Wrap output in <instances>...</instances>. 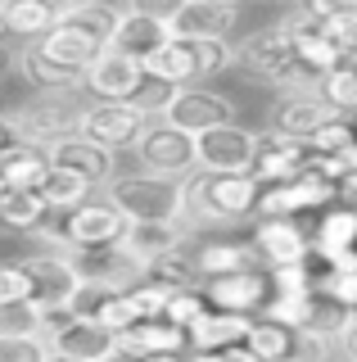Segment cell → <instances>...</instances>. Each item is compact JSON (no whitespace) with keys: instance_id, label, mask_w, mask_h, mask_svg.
I'll return each instance as SVG.
<instances>
[{"instance_id":"cell-18","label":"cell","mask_w":357,"mask_h":362,"mask_svg":"<svg viewBox=\"0 0 357 362\" xmlns=\"http://www.w3.org/2000/svg\"><path fill=\"white\" fill-rule=\"evenodd\" d=\"M186 240H190V226L186 222H131L127 235H122V249L150 267L159 258L176 254V249H186Z\"/></svg>"},{"instance_id":"cell-54","label":"cell","mask_w":357,"mask_h":362,"mask_svg":"<svg viewBox=\"0 0 357 362\" xmlns=\"http://www.w3.org/2000/svg\"><path fill=\"white\" fill-rule=\"evenodd\" d=\"M0 68H5V50H0Z\"/></svg>"},{"instance_id":"cell-9","label":"cell","mask_w":357,"mask_h":362,"mask_svg":"<svg viewBox=\"0 0 357 362\" xmlns=\"http://www.w3.org/2000/svg\"><path fill=\"white\" fill-rule=\"evenodd\" d=\"M136 158L145 173L159 177H190L199 168V136L172 127V122H150V132L140 136Z\"/></svg>"},{"instance_id":"cell-35","label":"cell","mask_w":357,"mask_h":362,"mask_svg":"<svg viewBox=\"0 0 357 362\" xmlns=\"http://www.w3.org/2000/svg\"><path fill=\"white\" fill-rule=\"evenodd\" d=\"M244 344L258 349L262 362H289V354L298 349V331L294 326H281V322H267V317H253Z\"/></svg>"},{"instance_id":"cell-20","label":"cell","mask_w":357,"mask_h":362,"mask_svg":"<svg viewBox=\"0 0 357 362\" xmlns=\"http://www.w3.org/2000/svg\"><path fill=\"white\" fill-rule=\"evenodd\" d=\"M240 18V0H190L172 18V37H231Z\"/></svg>"},{"instance_id":"cell-49","label":"cell","mask_w":357,"mask_h":362,"mask_svg":"<svg viewBox=\"0 0 357 362\" xmlns=\"http://www.w3.org/2000/svg\"><path fill=\"white\" fill-rule=\"evenodd\" d=\"M190 362H226V358H222V349H195Z\"/></svg>"},{"instance_id":"cell-29","label":"cell","mask_w":357,"mask_h":362,"mask_svg":"<svg viewBox=\"0 0 357 362\" xmlns=\"http://www.w3.org/2000/svg\"><path fill=\"white\" fill-rule=\"evenodd\" d=\"M190 331L186 326H176L172 317H145L140 326H131V331L118 335V344L136 349V354H181Z\"/></svg>"},{"instance_id":"cell-48","label":"cell","mask_w":357,"mask_h":362,"mask_svg":"<svg viewBox=\"0 0 357 362\" xmlns=\"http://www.w3.org/2000/svg\"><path fill=\"white\" fill-rule=\"evenodd\" d=\"M222 358H226V362H262V354H258V349H249L244 339H240V344H226V349H222Z\"/></svg>"},{"instance_id":"cell-40","label":"cell","mask_w":357,"mask_h":362,"mask_svg":"<svg viewBox=\"0 0 357 362\" xmlns=\"http://www.w3.org/2000/svg\"><path fill=\"white\" fill-rule=\"evenodd\" d=\"M321 95H326L334 109L357 113V64L344 59L339 68H330V73L321 77Z\"/></svg>"},{"instance_id":"cell-47","label":"cell","mask_w":357,"mask_h":362,"mask_svg":"<svg viewBox=\"0 0 357 362\" xmlns=\"http://www.w3.org/2000/svg\"><path fill=\"white\" fill-rule=\"evenodd\" d=\"M339 354L357 362V313H349V322H344V335H339Z\"/></svg>"},{"instance_id":"cell-52","label":"cell","mask_w":357,"mask_h":362,"mask_svg":"<svg viewBox=\"0 0 357 362\" xmlns=\"http://www.w3.org/2000/svg\"><path fill=\"white\" fill-rule=\"evenodd\" d=\"M82 5H95V0H59V9L68 14V9H82Z\"/></svg>"},{"instance_id":"cell-3","label":"cell","mask_w":357,"mask_h":362,"mask_svg":"<svg viewBox=\"0 0 357 362\" xmlns=\"http://www.w3.org/2000/svg\"><path fill=\"white\" fill-rule=\"evenodd\" d=\"M127 226L131 218L114 199H86L77 209H63L59 218H46L37 235H46L59 249H104V245H122Z\"/></svg>"},{"instance_id":"cell-39","label":"cell","mask_w":357,"mask_h":362,"mask_svg":"<svg viewBox=\"0 0 357 362\" xmlns=\"http://www.w3.org/2000/svg\"><path fill=\"white\" fill-rule=\"evenodd\" d=\"M63 18L77 23V28H86L91 37H99L104 45H114V37H118V23H122V14H118L114 5H104V0H95V5H82V9H68Z\"/></svg>"},{"instance_id":"cell-27","label":"cell","mask_w":357,"mask_h":362,"mask_svg":"<svg viewBox=\"0 0 357 362\" xmlns=\"http://www.w3.org/2000/svg\"><path fill=\"white\" fill-rule=\"evenodd\" d=\"M50 150H41V145H28V141H14L0 150V186H28L37 190L41 181L50 173Z\"/></svg>"},{"instance_id":"cell-25","label":"cell","mask_w":357,"mask_h":362,"mask_svg":"<svg viewBox=\"0 0 357 362\" xmlns=\"http://www.w3.org/2000/svg\"><path fill=\"white\" fill-rule=\"evenodd\" d=\"M308 154H312L308 141H294V136H281V132H267L262 145H258L253 177H258V181H285V177H294L298 168L308 163Z\"/></svg>"},{"instance_id":"cell-26","label":"cell","mask_w":357,"mask_h":362,"mask_svg":"<svg viewBox=\"0 0 357 362\" xmlns=\"http://www.w3.org/2000/svg\"><path fill=\"white\" fill-rule=\"evenodd\" d=\"M50 204L41 190H28V186H0V226H9V231H41L50 218Z\"/></svg>"},{"instance_id":"cell-6","label":"cell","mask_w":357,"mask_h":362,"mask_svg":"<svg viewBox=\"0 0 357 362\" xmlns=\"http://www.w3.org/2000/svg\"><path fill=\"white\" fill-rule=\"evenodd\" d=\"M344 199L339 181H330L326 173L317 168H298L294 177L285 181H272L258 199V218H298V213H312V209H334Z\"/></svg>"},{"instance_id":"cell-22","label":"cell","mask_w":357,"mask_h":362,"mask_svg":"<svg viewBox=\"0 0 357 362\" xmlns=\"http://www.w3.org/2000/svg\"><path fill=\"white\" fill-rule=\"evenodd\" d=\"M114 158H118L114 150L86 141L82 132L68 136V141H59V145H50V163L54 168H68V173H77V177H86L91 186H99V181L114 173Z\"/></svg>"},{"instance_id":"cell-4","label":"cell","mask_w":357,"mask_h":362,"mask_svg":"<svg viewBox=\"0 0 357 362\" xmlns=\"http://www.w3.org/2000/svg\"><path fill=\"white\" fill-rule=\"evenodd\" d=\"M258 177L253 173H204L190 181V213L195 222L208 226H231L258 213Z\"/></svg>"},{"instance_id":"cell-21","label":"cell","mask_w":357,"mask_h":362,"mask_svg":"<svg viewBox=\"0 0 357 362\" xmlns=\"http://www.w3.org/2000/svg\"><path fill=\"white\" fill-rule=\"evenodd\" d=\"M339 254H357V209H353V204L321 209L317 235H312V258H321V263H334Z\"/></svg>"},{"instance_id":"cell-7","label":"cell","mask_w":357,"mask_h":362,"mask_svg":"<svg viewBox=\"0 0 357 362\" xmlns=\"http://www.w3.org/2000/svg\"><path fill=\"white\" fill-rule=\"evenodd\" d=\"M150 132V113H145L136 100H99V105L86 109V122H82V136L104 150H136L140 136Z\"/></svg>"},{"instance_id":"cell-28","label":"cell","mask_w":357,"mask_h":362,"mask_svg":"<svg viewBox=\"0 0 357 362\" xmlns=\"http://www.w3.org/2000/svg\"><path fill=\"white\" fill-rule=\"evenodd\" d=\"M18 68H23V77H28L37 90H77V86H86V73H77V68L50 59V54L41 50L37 41L23 45V54H18Z\"/></svg>"},{"instance_id":"cell-34","label":"cell","mask_w":357,"mask_h":362,"mask_svg":"<svg viewBox=\"0 0 357 362\" xmlns=\"http://www.w3.org/2000/svg\"><path fill=\"white\" fill-rule=\"evenodd\" d=\"M145 286L163 290L167 299H172V294H181V290H204V272H199V263H195V249H190V254H181V249H176V254L150 263V272H145Z\"/></svg>"},{"instance_id":"cell-16","label":"cell","mask_w":357,"mask_h":362,"mask_svg":"<svg viewBox=\"0 0 357 362\" xmlns=\"http://www.w3.org/2000/svg\"><path fill=\"white\" fill-rule=\"evenodd\" d=\"M253 249H258L267 272L312 263V240L303 235V226L294 218H262L258 231H253Z\"/></svg>"},{"instance_id":"cell-41","label":"cell","mask_w":357,"mask_h":362,"mask_svg":"<svg viewBox=\"0 0 357 362\" xmlns=\"http://www.w3.org/2000/svg\"><path fill=\"white\" fill-rule=\"evenodd\" d=\"M46 335H0V362H50Z\"/></svg>"},{"instance_id":"cell-23","label":"cell","mask_w":357,"mask_h":362,"mask_svg":"<svg viewBox=\"0 0 357 362\" xmlns=\"http://www.w3.org/2000/svg\"><path fill=\"white\" fill-rule=\"evenodd\" d=\"M145 68H150V77L159 86H190L199 82V50L190 37H172L154 54H145Z\"/></svg>"},{"instance_id":"cell-2","label":"cell","mask_w":357,"mask_h":362,"mask_svg":"<svg viewBox=\"0 0 357 362\" xmlns=\"http://www.w3.org/2000/svg\"><path fill=\"white\" fill-rule=\"evenodd\" d=\"M109 199L131 222H186V213H190V186L181 177H159V173L109 181Z\"/></svg>"},{"instance_id":"cell-30","label":"cell","mask_w":357,"mask_h":362,"mask_svg":"<svg viewBox=\"0 0 357 362\" xmlns=\"http://www.w3.org/2000/svg\"><path fill=\"white\" fill-rule=\"evenodd\" d=\"M0 14H5L14 37L41 41L50 28H59L63 9H59V0H0Z\"/></svg>"},{"instance_id":"cell-53","label":"cell","mask_w":357,"mask_h":362,"mask_svg":"<svg viewBox=\"0 0 357 362\" xmlns=\"http://www.w3.org/2000/svg\"><path fill=\"white\" fill-rule=\"evenodd\" d=\"M50 362H68V358H59V354H50Z\"/></svg>"},{"instance_id":"cell-12","label":"cell","mask_w":357,"mask_h":362,"mask_svg":"<svg viewBox=\"0 0 357 362\" xmlns=\"http://www.w3.org/2000/svg\"><path fill=\"white\" fill-rule=\"evenodd\" d=\"M262 136L240 127V122H222V127L199 136V168L204 173H253L258 163Z\"/></svg>"},{"instance_id":"cell-37","label":"cell","mask_w":357,"mask_h":362,"mask_svg":"<svg viewBox=\"0 0 357 362\" xmlns=\"http://www.w3.org/2000/svg\"><path fill=\"white\" fill-rule=\"evenodd\" d=\"M312 286H317V294H326L330 303L357 313V267H326L312 258Z\"/></svg>"},{"instance_id":"cell-17","label":"cell","mask_w":357,"mask_h":362,"mask_svg":"<svg viewBox=\"0 0 357 362\" xmlns=\"http://www.w3.org/2000/svg\"><path fill=\"white\" fill-rule=\"evenodd\" d=\"M77 267H82L86 281H99V286H140L145 267L140 258H131L122 245H104V249H73Z\"/></svg>"},{"instance_id":"cell-32","label":"cell","mask_w":357,"mask_h":362,"mask_svg":"<svg viewBox=\"0 0 357 362\" xmlns=\"http://www.w3.org/2000/svg\"><path fill=\"white\" fill-rule=\"evenodd\" d=\"M195 263L199 272L208 276H226V272H244V267H258V249H253V240H204L195 249Z\"/></svg>"},{"instance_id":"cell-15","label":"cell","mask_w":357,"mask_h":362,"mask_svg":"<svg viewBox=\"0 0 357 362\" xmlns=\"http://www.w3.org/2000/svg\"><path fill=\"white\" fill-rule=\"evenodd\" d=\"M204 294L213 308L226 313H262V303L272 299V272L262 267H244V272H226V276H208Z\"/></svg>"},{"instance_id":"cell-45","label":"cell","mask_w":357,"mask_h":362,"mask_svg":"<svg viewBox=\"0 0 357 362\" xmlns=\"http://www.w3.org/2000/svg\"><path fill=\"white\" fill-rule=\"evenodd\" d=\"M186 5H190V0H127L131 14H150V18H163V23H172Z\"/></svg>"},{"instance_id":"cell-14","label":"cell","mask_w":357,"mask_h":362,"mask_svg":"<svg viewBox=\"0 0 357 362\" xmlns=\"http://www.w3.org/2000/svg\"><path fill=\"white\" fill-rule=\"evenodd\" d=\"M50 339V349L59 358H68V362H109L118 354V331L114 326H104V322H95V317H82L77 313L68 326H59Z\"/></svg>"},{"instance_id":"cell-11","label":"cell","mask_w":357,"mask_h":362,"mask_svg":"<svg viewBox=\"0 0 357 362\" xmlns=\"http://www.w3.org/2000/svg\"><path fill=\"white\" fill-rule=\"evenodd\" d=\"M339 118H344V109H334L330 100L321 95V86L285 90L272 109V132L294 136V141H312L321 127H330V122H339Z\"/></svg>"},{"instance_id":"cell-8","label":"cell","mask_w":357,"mask_h":362,"mask_svg":"<svg viewBox=\"0 0 357 362\" xmlns=\"http://www.w3.org/2000/svg\"><path fill=\"white\" fill-rule=\"evenodd\" d=\"M159 113H163V122H172V127H181L190 136H204V132L222 127V122H236L231 100L208 86H167Z\"/></svg>"},{"instance_id":"cell-44","label":"cell","mask_w":357,"mask_h":362,"mask_svg":"<svg viewBox=\"0 0 357 362\" xmlns=\"http://www.w3.org/2000/svg\"><path fill=\"white\" fill-rule=\"evenodd\" d=\"M9 299H32V281L23 263H0V303Z\"/></svg>"},{"instance_id":"cell-10","label":"cell","mask_w":357,"mask_h":362,"mask_svg":"<svg viewBox=\"0 0 357 362\" xmlns=\"http://www.w3.org/2000/svg\"><path fill=\"white\" fill-rule=\"evenodd\" d=\"M150 82L154 77H150V68H145V59L118 50V45H109V50L86 68V90H91L95 100H136L145 109V86Z\"/></svg>"},{"instance_id":"cell-50","label":"cell","mask_w":357,"mask_h":362,"mask_svg":"<svg viewBox=\"0 0 357 362\" xmlns=\"http://www.w3.org/2000/svg\"><path fill=\"white\" fill-rule=\"evenodd\" d=\"M18 136H14V127H9V118H0V150H5V145H14Z\"/></svg>"},{"instance_id":"cell-46","label":"cell","mask_w":357,"mask_h":362,"mask_svg":"<svg viewBox=\"0 0 357 362\" xmlns=\"http://www.w3.org/2000/svg\"><path fill=\"white\" fill-rule=\"evenodd\" d=\"M298 9L312 14V18H339V14H353L357 0H303Z\"/></svg>"},{"instance_id":"cell-31","label":"cell","mask_w":357,"mask_h":362,"mask_svg":"<svg viewBox=\"0 0 357 362\" xmlns=\"http://www.w3.org/2000/svg\"><path fill=\"white\" fill-rule=\"evenodd\" d=\"M249 326H253L249 313L208 308V313L190 326V349H226V344H240V339L249 335Z\"/></svg>"},{"instance_id":"cell-38","label":"cell","mask_w":357,"mask_h":362,"mask_svg":"<svg viewBox=\"0 0 357 362\" xmlns=\"http://www.w3.org/2000/svg\"><path fill=\"white\" fill-rule=\"evenodd\" d=\"M0 335H46V303L37 299L0 303Z\"/></svg>"},{"instance_id":"cell-43","label":"cell","mask_w":357,"mask_h":362,"mask_svg":"<svg viewBox=\"0 0 357 362\" xmlns=\"http://www.w3.org/2000/svg\"><path fill=\"white\" fill-rule=\"evenodd\" d=\"M357 141V127H349V122H330V127H321L317 136H312V150H321V154H339V150H349V145Z\"/></svg>"},{"instance_id":"cell-5","label":"cell","mask_w":357,"mask_h":362,"mask_svg":"<svg viewBox=\"0 0 357 362\" xmlns=\"http://www.w3.org/2000/svg\"><path fill=\"white\" fill-rule=\"evenodd\" d=\"M86 109H91V105H82L73 90H41V100L18 105L14 113H9V127H14L18 141L46 145V150H50V145H59V141H68V136L82 132Z\"/></svg>"},{"instance_id":"cell-51","label":"cell","mask_w":357,"mask_h":362,"mask_svg":"<svg viewBox=\"0 0 357 362\" xmlns=\"http://www.w3.org/2000/svg\"><path fill=\"white\" fill-rule=\"evenodd\" d=\"M140 362H190V358H181V354H145Z\"/></svg>"},{"instance_id":"cell-33","label":"cell","mask_w":357,"mask_h":362,"mask_svg":"<svg viewBox=\"0 0 357 362\" xmlns=\"http://www.w3.org/2000/svg\"><path fill=\"white\" fill-rule=\"evenodd\" d=\"M163 41H172V23L163 18H150V14H131V9H122V23H118V37L114 45L127 54H136V59H145V54H154Z\"/></svg>"},{"instance_id":"cell-36","label":"cell","mask_w":357,"mask_h":362,"mask_svg":"<svg viewBox=\"0 0 357 362\" xmlns=\"http://www.w3.org/2000/svg\"><path fill=\"white\" fill-rule=\"evenodd\" d=\"M41 195H46V204L54 213H63V209H77V204H86L91 199V181L86 177H77V173H68V168H50L46 173V181H41Z\"/></svg>"},{"instance_id":"cell-1","label":"cell","mask_w":357,"mask_h":362,"mask_svg":"<svg viewBox=\"0 0 357 362\" xmlns=\"http://www.w3.org/2000/svg\"><path fill=\"white\" fill-rule=\"evenodd\" d=\"M240 59H244V68H249L258 82L276 86L281 95H285V90L321 86V73L303 59V54H298V45H294V37L285 32V23L253 32V37L240 45Z\"/></svg>"},{"instance_id":"cell-24","label":"cell","mask_w":357,"mask_h":362,"mask_svg":"<svg viewBox=\"0 0 357 362\" xmlns=\"http://www.w3.org/2000/svg\"><path fill=\"white\" fill-rule=\"evenodd\" d=\"M285 32L289 37H294V45H298V54H303V59L317 68L321 77L330 73V68H339L344 59H349V54L339 50V45H334L326 32H321V18H312V14H303V9H298V14H289L285 18Z\"/></svg>"},{"instance_id":"cell-13","label":"cell","mask_w":357,"mask_h":362,"mask_svg":"<svg viewBox=\"0 0 357 362\" xmlns=\"http://www.w3.org/2000/svg\"><path fill=\"white\" fill-rule=\"evenodd\" d=\"M23 272L32 281V299L37 303H73L86 286L73 249H63V254H28Z\"/></svg>"},{"instance_id":"cell-19","label":"cell","mask_w":357,"mask_h":362,"mask_svg":"<svg viewBox=\"0 0 357 362\" xmlns=\"http://www.w3.org/2000/svg\"><path fill=\"white\" fill-rule=\"evenodd\" d=\"M37 45L50 54V59L68 64V68H77V73H86V68H91L99 54L109 50V45L99 41V37H91L86 28H77V23H68V18H59V28H50Z\"/></svg>"},{"instance_id":"cell-42","label":"cell","mask_w":357,"mask_h":362,"mask_svg":"<svg viewBox=\"0 0 357 362\" xmlns=\"http://www.w3.org/2000/svg\"><path fill=\"white\" fill-rule=\"evenodd\" d=\"M208 308H213V303H208V294H204V290H181V294H172V299H167L163 317H172L176 326H186V331H190V326H195Z\"/></svg>"}]
</instances>
